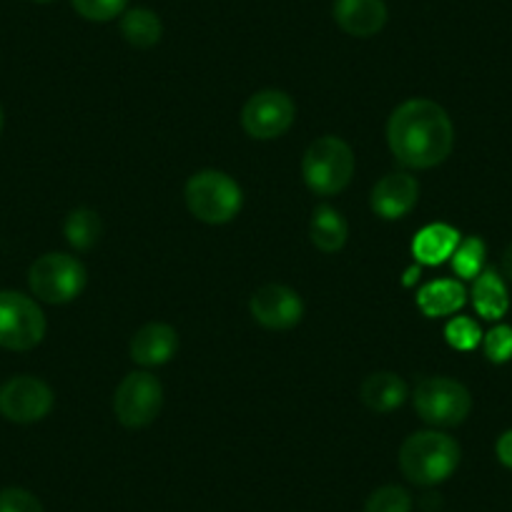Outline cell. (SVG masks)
Here are the masks:
<instances>
[{"instance_id": "6da1fadb", "label": "cell", "mask_w": 512, "mask_h": 512, "mask_svg": "<svg viewBox=\"0 0 512 512\" xmlns=\"http://www.w3.org/2000/svg\"><path fill=\"white\" fill-rule=\"evenodd\" d=\"M387 144L392 156L407 169H435L455 149V126L440 103L412 98L390 116Z\"/></svg>"}, {"instance_id": "7a4b0ae2", "label": "cell", "mask_w": 512, "mask_h": 512, "mask_svg": "<svg viewBox=\"0 0 512 512\" xmlns=\"http://www.w3.org/2000/svg\"><path fill=\"white\" fill-rule=\"evenodd\" d=\"M460 445L437 430L415 432L400 447V470L412 485L432 487L452 477L460 465Z\"/></svg>"}, {"instance_id": "3957f363", "label": "cell", "mask_w": 512, "mask_h": 512, "mask_svg": "<svg viewBox=\"0 0 512 512\" xmlns=\"http://www.w3.org/2000/svg\"><path fill=\"white\" fill-rule=\"evenodd\" d=\"M186 206L199 221L211 226L229 224L244 204L241 186L224 171L206 169L186 181Z\"/></svg>"}, {"instance_id": "277c9868", "label": "cell", "mask_w": 512, "mask_h": 512, "mask_svg": "<svg viewBox=\"0 0 512 512\" xmlns=\"http://www.w3.org/2000/svg\"><path fill=\"white\" fill-rule=\"evenodd\" d=\"M354 151L339 136H322L307 149L302 161L304 184L319 196H334L352 184Z\"/></svg>"}, {"instance_id": "5b68a950", "label": "cell", "mask_w": 512, "mask_h": 512, "mask_svg": "<svg viewBox=\"0 0 512 512\" xmlns=\"http://www.w3.org/2000/svg\"><path fill=\"white\" fill-rule=\"evenodd\" d=\"M412 402H415V410L422 417V422L432 427H457L472 412L470 390L450 377L420 379Z\"/></svg>"}, {"instance_id": "8992f818", "label": "cell", "mask_w": 512, "mask_h": 512, "mask_svg": "<svg viewBox=\"0 0 512 512\" xmlns=\"http://www.w3.org/2000/svg\"><path fill=\"white\" fill-rule=\"evenodd\" d=\"M86 267L71 254H43L31 264V292L46 304H68L86 289Z\"/></svg>"}, {"instance_id": "52a82bcc", "label": "cell", "mask_w": 512, "mask_h": 512, "mask_svg": "<svg viewBox=\"0 0 512 512\" xmlns=\"http://www.w3.org/2000/svg\"><path fill=\"white\" fill-rule=\"evenodd\" d=\"M46 337V314L21 292H0V347L28 352Z\"/></svg>"}, {"instance_id": "ba28073f", "label": "cell", "mask_w": 512, "mask_h": 512, "mask_svg": "<svg viewBox=\"0 0 512 512\" xmlns=\"http://www.w3.org/2000/svg\"><path fill=\"white\" fill-rule=\"evenodd\" d=\"M164 405V387L149 372H131L118 384L113 397V412L123 427L139 430L159 417Z\"/></svg>"}, {"instance_id": "9c48e42d", "label": "cell", "mask_w": 512, "mask_h": 512, "mask_svg": "<svg viewBox=\"0 0 512 512\" xmlns=\"http://www.w3.org/2000/svg\"><path fill=\"white\" fill-rule=\"evenodd\" d=\"M297 118V106L292 98L277 88L259 91L246 101L241 111V126L256 141H272L284 136Z\"/></svg>"}, {"instance_id": "30bf717a", "label": "cell", "mask_w": 512, "mask_h": 512, "mask_svg": "<svg viewBox=\"0 0 512 512\" xmlns=\"http://www.w3.org/2000/svg\"><path fill=\"white\" fill-rule=\"evenodd\" d=\"M53 390L38 377H13L0 387V415L16 425L41 422L53 410Z\"/></svg>"}, {"instance_id": "8fae6325", "label": "cell", "mask_w": 512, "mask_h": 512, "mask_svg": "<svg viewBox=\"0 0 512 512\" xmlns=\"http://www.w3.org/2000/svg\"><path fill=\"white\" fill-rule=\"evenodd\" d=\"M249 309L256 322L274 332L297 327L304 317L302 297L284 284H267V287L256 289Z\"/></svg>"}, {"instance_id": "7c38bea8", "label": "cell", "mask_w": 512, "mask_h": 512, "mask_svg": "<svg viewBox=\"0 0 512 512\" xmlns=\"http://www.w3.org/2000/svg\"><path fill=\"white\" fill-rule=\"evenodd\" d=\"M420 199V184L410 174H387L377 181L369 196V206L387 221L405 219Z\"/></svg>"}, {"instance_id": "4fadbf2b", "label": "cell", "mask_w": 512, "mask_h": 512, "mask_svg": "<svg viewBox=\"0 0 512 512\" xmlns=\"http://www.w3.org/2000/svg\"><path fill=\"white\" fill-rule=\"evenodd\" d=\"M334 21L354 38L377 36L387 26L384 0H334Z\"/></svg>"}, {"instance_id": "5bb4252c", "label": "cell", "mask_w": 512, "mask_h": 512, "mask_svg": "<svg viewBox=\"0 0 512 512\" xmlns=\"http://www.w3.org/2000/svg\"><path fill=\"white\" fill-rule=\"evenodd\" d=\"M128 349H131V359L141 367H161V364L171 362L179 349V334L171 324L149 322L134 334Z\"/></svg>"}, {"instance_id": "9a60e30c", "label": "cell", "mask_w": 512, "mask_h": 512, "mask_svg": "<svg viewBox=\"0 0 512 512\" xmlns=\"http://www.w3.org/2000/svg\"><path fill=\"white\" fill-rule=\"evenodd\" d=\"M460 231L450 224H430L415 236L412 241V256L425 267H437V264L452 259L455 249L460 246Z\"/></svg>"}, {"instance_id": "2e32d148", "label": "cell", "mask_w": 512, "mask_h": 512, "mask_svg": "<svg viewBox=\"0 0 512 512\" xmlns=\"http://www.w3.org/2000/svg\"><path fill=\"white\" fill-rule=\"evenodd\" d=\"M359 395H362L364 407L384 415V412L397 410L407 400V384L392 372H374L362 382Z\"/></svg>"}, {"instance_id": "e0dca14e", "label": "cell", "mask_w": 512, "mask_h": 512, "mask_svg": "<svg viewBox=\"0 0 512 512\" xmlns=\"http://www.w3.org/2000/svg\"><path fill=\"white\" fill-rule=\"evenodd\" d=\"M467 292L460 282L455 279H440V282H430L417 292V307L425 317H447L455 314L457 309L465 307Z\"/></svg>"}, {"instance_id": "ac0fdd59", "label": "cell", "mask_w": 512, "mask_h": 512, "mask_svg": "<svg viewBox=\"0 0 512 512\" xmlns=\"http://www.w3.org/2000/svg\"><path fill=\"white\" fill-rule=\"evenodd\" d=\"M309 236H312V244L317 246L324 254H334V251L342 249L347 244L349 226L344 221V216L339 214L334 206H317L312 214V224H309Z\"/></svg>"}, {"instance_id": "d6986e66", "label": "cell", "mask_w": 512, "mask_h": 512, "mask_svg": "<svg viewBox=\"0 0 512 512\" xmlns=\"http://www.w3.org/2000/svg\"><path fill=\"white\" fill-rule=\"evenodd\" d=\"M472 304H475L477 314L485 319H500L510 309V297L502 277L497 272L485 269L475 277V287H472Z\"/></svg>"}, {"instance_id": "ffe728a7", "label": "cell", "mask_w": 512, "mask_h": 512, "mask_svg": "<svg viewBox=\"0 0 512 512\" xmlns=\"http://www.w3.org/2000/svg\"><path fill=\"white\" fill-rule=\"evenodd\" d=\"M121 36L126 38L128 46L146 51L161 41L164 26H161V18L149 8H131L121 18Z\"/></svg>"}, {"instance_id": "44dd1931", "label": "cell", "mask_w": 512, "mask_h": 512, "mask_svg": "<svg viewBox=\"0 0 512 512\" xmlns=\"http://www.w3.org/2000/svg\"><path fill=\"white\" fill-rule=\"evenodd\" d=\"M63 234H66V241L76 251L93 249L103 234L101 216L93 209H73L68 214L66 224H63Z\"/></svg>"}, {"instance_id": "7402d4cb", "label": "cell", "mask_w": 512, "mask_h": 512, "mask_svg": "<svg viewBox=\"0 0 512 512\" xmlns=\"http://www.w3.org/2000/svg\"><path fill=\"white\" fill-rule=\"evenodd\" d=\"M485 254V241L480 236H470V239L460 241V246L452 254V269L457 272V277L475 279L485 267Z\"/></svg>"}, {"instance_id": "603a6c76", "label": "cell", "mask_w": 512, "mask_h": 512, "mask_svg": "<svg viewBox=\"0 0 512 512\" xmlns=\"http://www.w3.org/2000/svg\"><path fill=\"white\" fill-rule=\"evenodd\" d=\"M364 512H412V495L405 487L384 485L369 495Z\"/></svg>"}, {"instance_id": "cb8c5ba5", "label": "cell", "mask_w": 512, "mask_h": 512, "mask_svg": "<svg viewBox=\"0 0 512 512\" xmlns=\"http://www.w3.org/2000/svg\"><path fill=\"white\" fill-rule=\"evenodd\" d=\"M445 339L452 349H460V352H472V349L482 342V329L475 319L455 317L452 322H447Z\"/></svg>"}, {"instance_id": "d4e9b609", "label": "cell", "mask_w": 512, "mask_h": 512, "mask_svg": "<svg viewBox=\"0 0 512 512\" xmlns=\"http://www.w3.org/2000/svg\"><path fill=\"white\" fill-rule=\"evenodd\" d=\"M81 18L93 23H108L126 13L128 0H71Z\"/></svg>"}, {"instance_id": "484cf974", "label": "cell", "mask_w": 512, "mask_h": 512, "mask_svg": "<svg viewBox=\"0 0 512 512\" xmlns=\"http://www.w3.org/2000/svg\"><path fill=\"white\" fill-rule=\"evenodd\" d=\"M482 347H485V357L492 364H505L512 359V327L500 324V327L490 329L487 337H482Z\"/></svg>"}, {"instance_id": "4316f807", "label": "cell", "mask_w": 512, "mask_h": 512, "mask_svg": "<svg viewBox=\"0 0 512 512\" xmlns=\"http://www.w3.org/2000/svg\"><path fill=\"white\" fill-rule=\"evenodd\" d=\"M0 512H43V505L23 487H6L0 492Z\"/></svg>"}, {"instance_id": "83f0119b", "label": "cell", "mask_w": 512, "mask_h": 512, "mask_svg": "<svg viewBox=\"0 0 512 512\" xmlns=\"http://www.w3.org/2000/svg\"><path fill=\"white\" fill-rule=\"evenodd\" d=\"M495 452H497V460H500L507 470H512V430L502 432L500 440H497L495 445Z\"/></svg>"}, {"instance_id": "f1b7e54d", "label": "cell", "mask_w": 512, "mask_h": 512, "mask_svg": "<svg viewBox=\"0 0 512 512\" xmlns=\"http://www.w3.org/2000/svg\"><path fill=\"white\" fill-rule=\"evenodd\" d=\"M502 272H505V277L512 282V244L507 246L505 254H502Z\"/></svg>"}, {"instance_id": "f546056e", "label": "cell", "mask_w": 512, "mask_h": 512, "mask_svg": "<svg viewBox=\"0 0 512 512\" xmlns=\"http://www.w3.org/2000/svg\"><path fill=\"white\" fill-rule=\"evenodd\" d=\"M3 121H6V118H3V108H0V131H3Z\"/></svg>"}, {"instance_id": "4dcf8cb0", "label": "cell", "mask_w": 512, "mask_h": 512, "mask_svg": "<svg viewBox=\"0 0 512 512\" xmlns=\"http://www.w3.org/2000/svg\"><path fill=\"white\" fill-rule=\"evenodd\" d=\"M33 3H51V0H33Z\"/></svg>"}]
</instances>
